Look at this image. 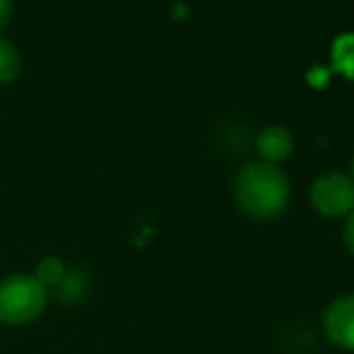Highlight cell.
Instances as JSON below:
<instances>
[{"mask_svg": "<svg viewBox=\"0 0 354 354\" xmlns=\"http://www.w3.org/2000/svg\"><path fill=\"white\" fill-rule=\"evenodd\" d=\"M234 196L248 217L271 221L283 215L290 205V180L277 165L248 162L236 175Z\"/></svg>", "mask_w": 354, "mask_h": 354, "instance_id": "cell-1", "label": "cell"}, {"mask_svg": "<svg viewBox=\"0 0 354 354\" xmlns=\"http://www.w3.org/2000/svg\"><path fill=\"white\" fill-rule=\"evenodd\" d=\"M48 300V290L28 273H15L0 281V323L28 325L36 321Z\"/></svg>", "mask_w": 354, "mask_h": 354, "instance_id": "cell-2", "label": "cell"}, {"mask_svg": "<svg viewBox=\"0 0 354 354\" xmlns=\"http://www.w3.org/2000/svg\"><path fill=\"white\" fill-rule=\"evenodd\" d=\"M310 205L323 217H344L354 211V184L348 175L329 171L310 188Z\"/></svg>", "mask_w": 354, "mask_h": 354, "instance_id": "cell-3", "label": "cell"}, {"mask_svg": "<svg viewBox=\"0 0 354 354\" xmlns=\"http://www.w3.org/2000/svg\"><path fill=\"white\" fill-rule=\"evenodd\" d=\"M323 329L337 348L354 352V294L339 296L325 308Z\"/></svg>", "mask_w": 354, "mask_h": 354, "instance_id": "cell-4", "label": "cell"}, {"mask_svg": "<svg viewBox=\"0 0 354 354\" xmlns=\"http://www.w3.org/2000/svg\"><path fill=\"white\" fill-rule=\"evenodd\" d=\"M257 152L263 162L269 165H279L288 160L294 152V136L290 129L281 125H269L257 136Z\"/></svg>", "mask_w": 354, "mask_h": 354, "instance_id": "cell-5", "label": "cell"}, {"mask_svg": "<svg viewBox=\"0 0 354 354\" xmlns=\"http://www.w3.org/2000/svg\"><path fill=\"white\" fill-rule=\"evenodd\" d=\"M331 69L354 82V34H342L331 46Z\"/></svg>", "mask_w": 354, "mask_h": 354, "instance_id": "cell-6", "label": "cell"}, {"mask_svg": "<svg viewBox=\"0 0 354 354\" xmlns=\"http://www.w3.org/2000/svg\"><path fill=\"white\" fill-rule=\"evenodd\" d=\"M21 71V57L17 48L7 40L0 38V84H11Z\"/></svg>", "mask_w": 354, "mask_h": 354, "instance_id": "cell-7", "label": "cell"}, {"mask_svg": "<svg viewBox=\"0 0 354 354\" xmlns=\"http://www.w3.org/2000/svg\"><path fill=\"white\" fill-rule=\"evenodd\" d=\"M65 275H67V267H65V263L59 257H46V259H42L38 263V267H36V273H34V277L46 290L59 288Z\"/></svg>", "mask_w": 354, "mask_h": 354, "instance_id": "cell-8", "label": "cell"}, {"mask_svg": "<svg viewBox=\"0 0 354 354\" xmlns=\"http://www.w3.org/2000/svg\"><path fill=\"white\" fill-rule=\"evenodd\" d=\"M306 77H308V84L315 88H325L329 84V71L325 67H313Z\"/></svg>", "mask_w": 354, "mask_h": 354, "instance_id": "cell-9", "label": "cell"}, {"mask_svg": "<svg viewBox=\"0 0 354 354\" xmlns=\"http://www.w3.org/2000/svg\"><path fill=\"white\" fill-rule=\"evenodd\" d=\"M344 244H346L348 252L354 257V211L348 215L346 225H344Z\"/></svg>", "mask_w": 354, "mask_h": 354, "instance_id": "cell-10", "label": "cell"}, {"mask_svg": "<svg viewBox=\"0 0 354 354\" xmlns=\"http://www.w3.org/2000/svg\"><path fill=\"white\" fill-rule=\"evenodd\" d=\"M13 13V0H0V30L7 28Z\"/></svg>", "mask_w": 354, "mask_h": 354, "instance_id": "cell-11", "label": "cell"}, {"mask_svg": "<svg viewBox=\"0 0 354 354\" xmlns=\"http://www.w3.org/2000/svg\"><path fill=\"white\" fill-rule=\"evenodd\" d=\"M350 180H352V184H354V156H352V162H350Z\"/></svg>", "mask_w": 354, "mask_h": 354, "instance_id": "cell-12", "label": "cell"}]
</instances>
